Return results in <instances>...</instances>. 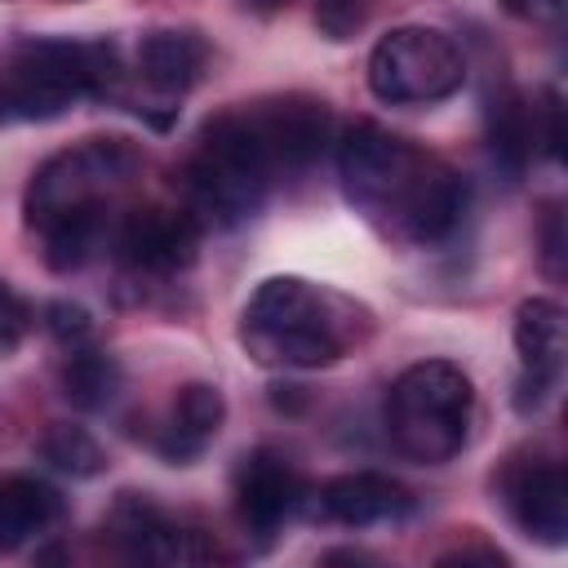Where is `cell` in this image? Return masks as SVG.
<instances>
[{
  "mask_svg": "<svg viewBox=\"0 0 568 568\" xmlns=\"http://www.w3.org/2000/svg\"><path fill=\"white\" fill-rule=\"evenodd\" d=\"M271 178H275V169L253 129V115L226 111L204 124L200 146L186 164V191L195 204L191 213L213 217V222H244L248 213L262 209Z\"/></svg>",
  "mask_w": 568,
  "mask_h": 568,
  "instance_id": "obj_5",
  "label": "cell"
},
{
  "mask_svg": "<svg viewBox=\"0 0 568 568\" xmlns=\"http://www.w3.org/2000/svg\"><path fill=\"white\" fill-rule=\"evenodd\" d=\"M337 173L346 195L368 217L417 244L448 240L466 213V182L373 120L346 129L337 146Z\"/></svg>",
  "mask_w": 568,
  "mask_h": 568,
  "instance_id": "obj_1",
  "label": "cell"
},
{
  "mask_svg": "<svg viewBox=\"0 0 568 568\" xmlns=\"http://www.w3.org/2000/svg\"><path fill=\"white\" fill-rule=\"evenodd\" d=\"M204 58H209V44L200 31H186V27H164V31H151L142 36L138 44V75L155 89V93H182L200 80L204 71Z\"/></svg>",
  "mask_w": 568,
  "mask_h": 568,
  "instance_id": "obj_14",
  "label": "cell"
},
{
  "mask_svg": "<svg viewBox=\"0 0 568 568\" xmlns=\"http://www.w3.org/2000/svg\"><path fill=\"white\" fill-rule=\"evenodd\" d=\"M515 351H519V382H515V408L537 413L559 382L568 333H564V306L550 297H528L515 311Z\"/></svg>",
  "mask_w": 568,
  "mask_h": 568,
  "instance_id": "obj_9",
  "label": "cell"
},
{
  "mask_svg": "<svg viewBox=\"0 0 568 568\" xmlns=\"http://www.w3.org/2000/svg\"><path fill=\"white\" fill-rule=\"evenodd\" d=\"M537 146V106H528L519 93H501L488 102V155L501 173L519 178Z\"/></svg>",
  "mask_w": 568,
  "mask_h": 568,
  "instance_id": "obj_17",
  "label": "cell"
},
{
  "mask_svg": "<svg viewBox=\"0 0 568 568\" xmlns=\"http://www.w3.org/2000/svg\"><path fill=\"white\" fill-rule=\"evenodd\" d=\"M58 493L36 475H4L0 479V550H22L58 519Z\"/></svg>",
  "mask_w": 568,
  "mask_h": 568,
  "instance_id": "obj_16",
  "label": "cell"
},
{
  "mask_svg": "<svg viewBox=\"0 0 568 568\" xmlns=\"http://www.w3.org/2000/svg\"><path fill=\"white\" fill-rule=\"evenodd\" d=\"M510 519L541 546L568 541V475L555 462H515L501 475Z\"/></svg>",
  "mask_w": 568,
  "mask_h": 568,
  "instance_id": "obj_11",
  "label": "cell"
},
{
  "mask_svg": "<svg viewBox=\"0 0 568 568\" xmlns=\"http://www.w3.org/2000/svg\"><path fill=\"white\" fill-rule=\"evenodd\" d=\"M470 408V377L448 359H422L395 377L386 395V430L404 457L439 466L466 448Z\"/></svg>",
  "mask_w": 568,
  "mask_h": 568,
  "instance_id": "obj_4",
  "label": "cell"
},
{
  "mask_svg": "<svg viewBox=\"0 0 568 568\" xmlns=\"http://www.w3.org/2000/svg\"><path fill=\"white\" fill-rule=\"evenodd\" d=\"M315 22L328 40H351L364 27V0H315Z\"/></svg>",
  "mask_w": 568,
  "mask_h": 568,
  "instance_id": "obj_22",
  "label": "cell"
},
{
  "mask_svg": "<svg viewBox=\"0 0 568 568\" xmlns=\"http://www.w3.org/2000/svg\"><path fill=\"white\" fill-rule=\"evenodd\" d=\"M27 324H31L27 302L0 280V351H13L22 342V333H27Z\"/></svg>",
  "mask_w": 568,
  "mask_h": 568,
  "instance_id": "obj_23",
  "label": "cell"
},
{
  "mask_svg": "<svg viewBox=\"0 0 568 568\" xmlns=\"http://www.w3.org/2000/svg\"><path fill=\"white\" fill-rule=\"evenodd\" d=\"M462 49L435 27H395L368 53V89L390 106L444 102L462 89Z\"/></svg>",
  "mask_w": 568,
  "mask_h": 568,
  "instance_id": "obj_7",
  "label": "cell"
},
{
  "mask_svg": "<svg viewBox=\"0 0 568 568\" xmlns=\"http://www.w3.org/2000/svg\"><path fill=\"white\" fill-rule=\"evenodd\" d=\"M248 115H253V129H257V138H262L266 160H271L275 173L306 169L311 160H320V151L333 138V111H328V102L306 98V93H288V98L262 102Z\"/></svg>",
  "mask_w": 568,
  "mask_h": 568,
  "instance_id": "obj_8",
  "label": "cell"
},
{
  "mask_svg": "<svg viewBox=\"0 0 568 568\" xmlns=\"http://www.w3.org/2000/svg\"><path fill=\"white\" fill-rule=\"evenodd\" d=\"M40 235H44V262L53 271H80L102 248L106 213H71V217L40 226Z\"/></svg>",
  "mask_w": 568,
  "mask_h": 568,
  "instance_id": "obj_19",
  "label": "cell"
},
{
  "mask_svg": "<svg viewBox=\"0 0 568 568\" xmlns=\"http://www.w3.org/2000/svg\"><path fill=\"white\" fill-rule=\"evenodd\" d=\"M408 506H413L408 488L377 470L337 475L315 493V515L328 524H342V528H368L382 519H399V515H408Z\"/></svg>",
  "mask_w": 568,
  "mask_h": 568,
  "instance_id": "obj_13",
  "label": "cell"
},
{
  "mask_svg": "<svg viewBox=\"0 0 568 568\" xmlns=\"http://www.w3.org/2000/svg\"><path fill=\"white\" fill-rule=\"evenodd\" d=\"M297 501H302V479L280 453L257 448L240 462V470H235V510H240L244 528L266 537L297 510Z\"/></svg>",
  "mask_w": 568,
  "mask_h": 568,
  "instance_id": "obj_12",
  "label": "cell"
},
{
  "mask_svg": "<svg viewBox=\"0 0 568 568\" xmlns=\"http://www.w3.org/2000/svg\"><path fill=\"white\" fill-rule=\"evenodd\" d=\"M226 417V399L217 386L209 382H186L178 390V404H173V426L160 435V457L173 462V466H186L200 457V448L217 435Z\"/></svg>",
  "mask_w": 568,
  "mask_h": 568,
  "instance_id": "obj_15",
  "label": "cell"
},
{
  "mask_svg": "<svg viewBox=\"0 0 568 568\" xmlns=\"http://www.w3.org/2000/svg\"><path fill=\"white\" fill-rule=\"evenodd\" d=\"M501 4H506V13H515L524 22H559L568 9V0H501Z\"/></svg>",
  "mask_w": 568,
  "mask_h": 568,
  "instance_id": "obj_25",
  "label": "cell"
},
{
  "mask_svg": "<svg viewBox=\"0 0 568 568\" xmlns=\"http://www.w3.org/2000/svg\"><path fill=\"white\" fill-rule=\"evenodd\" d=\"M368 333V311L302 275H271L244 306L240 342L266 368H328Z\"/></svg>",
  "mask_w": 568,
  "mask_h": 568,
  "instance_id": "obj_2",
  "label": "cell"
},
{
  "mask_svg": "<svg viewBox=\"0 0 568 568\" xmlns=\"http://www.w3.org/2000/svg\"><path fill=\"white\" fill-rule=\"evenodd\" d=\"M40 453H44L49 466H58L62 475H75V479H89V475L106 470V448L84 426H71V422H53L40 439Z\"/></svg>",
  "mask_w": 568,
  "mask_h": 568,
  "instance_id": "obj_20",
  "label": "cell"
},
{
  "mask_svg": "<svg viewBox=\"0 0 568 568\" xmlns=\"http://www.w3.org/2000/svg\"><path fill=\"white\" fill-rule=\"evenodd\" d=\"M115 390H120V364H115V355H106L98 346H71V355L62 364V395L75 408L93 413V408H106L115 399Z\"/></svg>",
  "mask_w": 568,
  "mask_h": 568,
  "instance_id": "obj_18",
  "label": "cell"
},
{
  "mask_svg": "<svg viewBox=\"0 0 568 568\" xmlns=\"http://www.w3.org/2000/svg\"><path fill=\"white\" fill-rule=\"evenodd\" d=\"M44 328L62 342V346H84L93 337V315L80 302H49L44 306Z\"/></svg>",
  "mask_w": 568,
  "mask_h": 568,
  "instance_id": "obj_21",
  "label": "cell"
},
{
  "mask_svg": "<svg viewBox=\"0 0 568 568\" xmlns=\"http://www.w3.org/2000/svg\"><path fill=\"white\" fill-rule=\"evenodd\" d=\"M138 151L124 138H89L62 155H53L27 191V217L31 226H49L71 213H106L111 200L129 186L138 173Z\"/></svg>",
  "mask_w": 568,
  "mask_h": 568,
  "instance_id": "obj_6",
  "label": "cell"
},
{
  "mask_svg": "<svg viewBox=\"0 0 568 568\" xmlns=\"http://www.w3.org/2000/svg\"><path fill=\"white\" fill-rule=\"evenodd\" d=\"M271 404L280 413H302L306 408V386H275L271 390Z\"/></svg>",
  "mask_w": 568,
  "mask_h": 568,
  "instance_id": "obj_27",
  "label": "cell"
},
{
  "mask_svg": "<svg viewBox=\"0 0 568 568\" xmlns=\"http://www.w3.org/2000/svg\"><path fill=\"white\" fill-rule=\"evenodd\" d=\"M120 84V53L106 40H27L0 75V124L53 120L80 98Z\"/></svg>",
  "mask_w": 568,
  "mask_h": 568,
  "instance_id": "obj_3",
  "label": "cell"
},
{
  "mask_svg": "<svg viewBox=\"0 0 568 568\" xmlns=\"http://www.w3.org/2000/svg\"><path fill=\"white\" fill-rule=\"evenodd\" d=\"M537 111L546 120V155L564 160V106H559V93H546V106H537Z\"/></svg>",
  "mask_w": 568,
  "mask_h": 568,
  "instance_id": "obj_26",
  "label": "cell"
},
{
  "mask_svg": "<svg viewBox=\"0 0 568 568\" xmlns=\"http://www.w3.org/2000/svg\"><path fill=\"white\" fill-rule=\"evenodd\" d=\"M541 257H546V271L559 280L564 275V226H559V209L546 213V226H541Z\"/></svg>",
  "mask_w": 568,
  "mask_h": 568,
  "instance_id": "obj_24",
  "label": "cell"
},
{
  "mask_svg": "<svg viewBox=\"0 0 568 568\" xmlns=\"http://www.w3.org/2000/svg\"><path fill=\"white\" fill-rule=\"evenodd\" d=\"M115 248L129 266L138 271H155V275H169V271H182L195 262V248H200V217L191 209H138L120 222L115 231Z\"/></svg>",
  "mask_w": 568,
  "mask_h": 568,
  "instance_id": "obj_10",
  "label": "cell"
}]
</instances>
